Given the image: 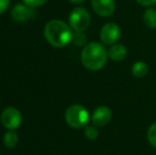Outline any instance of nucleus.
Here are the masks:
<instances>
[{
    "label": "nucleus",
    "mask_w": 156,
    "mask_h": 155,
    "mask_svg": "<svg viewBox=\"0 0 156 155\" xmlns=\"http://www.w3.org/2000/svg\"><path fill=\"white\" fill-rule=\"evenodd\" d=\"M91 5L94 12L101 17H109L116 9L114 0H91Z\"/></svg>",
    "instance_id": "8"
},
{
    "label": "nucleus",
    "mask_w": 156,
    "mask_h": 155,
    "mask_svg": "<svg viewBox=\"0 0 156 155\" xmlns=\"http://www.w3.org/2000/svg\"><path fill=\"white\" fill-rule=\"evenodd\" d=\"M35 16H36V11L34 10V8L27 5V4L18 3L12 10L13 19L16 21H19V23L28 21L30 19L35 18Z\"/></svg>",
    "instance_id": "7"
},
{
    "label": "nucleus",
    "mask_w": 156,
    "mask_h": 155,
    "mask_svg": "<svg viewBox=\"0 0 156 155\" xmlns=\"http://www.w3.org/2000/svg\"><path fill=\"white\" fill-rule=\"evenodd\" d=\"M127 50L121 44H114L108 50V56L115 62H120L123 61L126 58Z\"/></svg>",
    "instance_id": "10"
},
{
    "label": "nucleus",
    "mask_w": 156,
    "mask_h": 155,
    "mask_svg": "<svg viewBox=\"0 0 156 155\" xmlns=\"http://www.w3.org/2000/svg\"><path fill=\"white\" fill-rule=\"evenodd\" d=\"M44 34L47 41L55 48H63L72 41V31L64 21L50 20L45 26Z\"/></svg>",
    "instance_id": "1"
},
{
    "label": "nucleus",
    "mask_w": 156,
    "mask_h": 155,
    "mask_svg": "<svg viewBox=\"0 0 156 155\" xmlns=\"http://www.w3.org/2000/svg\"><path fill=\"white\" fill-rule=\"evenodd\" d=\"M72 43L76 46H83L86 43V35L83 32H76L72 35Z\"/></svg>",
    "instance_id": "14"
},
{
    "label": "nucleus",
    "mask_w": 156,
    "mask_h": 155,
    "mask_svg": "<svg viewBox=\"0 0 156 155\" xmlns=\"http://www.w3.org/2000/svg\"><path fill=\"white\" fill-rule=\"evenodd\" d=\"M71 3H74V4H80V3H83L85 0H69Z\"/></svg>",
    "instance_id": "20"
},
{
    "label": "nucleus",
    "mask_w": 156,
    "mask_h": 155,
    "mask_svg": "<svg viewBox=\"0 0 156 155\" xmlns=\"http://www.w3.org/2000/svg\"><path fill=\"white\" fill-rule=\"evenodd\" d=\"M112 111L107 106H99L94 111L91 121L96 126H104L111 121Z\"/></svg>",
    "instance_id": "9"
},
{
    "label": "nucleus",
    "mask_w": 156,
    "mask_h": 155,
    "mask_svg": "<svg viewBox=\"0 0 156 155\" xmlns=\"http://www.w3.org/2000/svg\"><path fill=\"white\" fill-rule=\"evenodd\" d=\"M69 25L76 32H84L90 25V15L83 8L74 9L69 15Z\"/></svg>",
    "instance_id": "4"
},
{
    "label": "nucleus",
    "mask_w": 156,
    "mask_h": 155,
    "mask_svg": "<svg viewBox=\"0 0 156 155\" xmlns=\"http://www.w3.org/2000/svg\"><path fill=\"white\" fill-rule=\"evenodd\" d=\"M21 114L15 107H6L1 114V122L9 130H16L21 124Z\"/></svg>",
    "instance_id": "5"
},
{
    "label": "nucleus",
    "mask_w": 156,
    "mask_h": 155,
    "mask_svg": "<svg viewBox=\"0 0 156 155\" xmlns=\"http://www.w3.org/2000/svg\"><path fill=\"white\" fill-rule=\"evenodd\" d=\"M132 73L134 77L136 78H144L148 73V66L144 62L142 61H138L135 62L134 65L132 66Z\"/></svg>",
    "instance_id": "11"
},
{
    "label": "nucleus",
    "mask_w": 156,
    "mask_h": 155,
    "mask_svg": "<svg viewBox=\"0 0 156 155\" xmlns=\"http://www.w3.org/2000/svg\"><path fill=\"white\" fill-rule=\"evenodd\" d=\"M23 3L27 4V5L32 6V8H36V6L43 5L48 0H23Z\"/></svg>",
    "instance_id": "17"
},
{
    "label": "nucleus",
    "mask_w": 156,
    "mask_h": 155,
    "mask_svg": "<svg viewBox=\"0 0 156 155\" xmlns=\"http://www.w3.org/2000/svg\"><path fill=\"white\" fill-rule=\"evenodd\" d=\"M144 23L150 29H156V10L148 9L144 13Z\"/></svg>",
    "instance_id": "12"
},
{
    "label": "nucleus",
    "mask_w": 156,
    "mask_h": 155,
    "mask_svg": "<svg viewBox=\"0 0 156 155\" xmlns=\"http://www.w3.org/2000/svg\"><path fill=\"white\" fill-rule=\"evenodd\" d=\"M84 135L89 140H94L99 136V132L94 126H86L84 130Z\"/></svg>",
    "instance_id": "16"
},
{
    "label": "nucleus",
    "mask_w": 156,
    "mask_h": 155,
    "mask_svg": "<svg viewBox=\"0 0 156 155\" xmlns=\"http://www.w3.org/2000/svg\"><path fill=\"white\" fill-rule=\"evenodd\" d=\"M121 31L117 23H108L104 25L101 29L100 38L103 44L105 45H114L119 39Z\"/></svg>",
    "instance_id": "6"
},
{
    "label": "nucleus",
    "mask_w": 156,
    "mask_h": 155,
    "mask_svg": "<svg viewBox=\"0 0 156 155\" xmlns=\"http://www.w3.org/2000/svg\"><path fill=\"white\" fill-rule=\"evenodd\" d=\"M18 143V135L14 130H9L3 135V143L6 148H14Z\"/></svg>",
    "instance_id": "13"
},
{
    "label": "nucleus",
    "mask_w": 156,
    "mask_h": 155,
    "mask_svg": "<svg viewBox=\"0 0 156 155\" xmlns=\"http://www.w3.org/2000/svg\"><path fill=\"white\" fill-rule=\"evenodd\" d=\"M10 5V0H0V14L4 13Z\"/></svg>",
    "instance_id": "18"
},
{
    "label": "nucleus",
    "mask_w": 156,
    "mask_h": 155,
    "mask_svg": "<svg viewBox=\"0 0 156 155\" xmlns=\"http://www.w3.org/2000/svg\"><path fill=\"white\" fill-rule=\"evenodd\" d=\"M107 56L108 52L104 46L99 43H90L83 49L81 53V61L87 69L97 71L106 64Z\"/></svg>",
    "instance_id": "2"
},
{
    "label": "nucleus",
    "mask_w": 156,
    "mask_h": 155,
    "mask_svg": "<svg viewBox=\"0 0 156 155\" xmlns=\"http://www.w3.org/2000/svg\"><path fill=\"white\" fill-rule=\"evenodd\" d=\"M65 120L68 125L73 129L84 128L89 120L88 111L80 104H73L66 110Z\"/></svg>",
    "instance_id": "3"
},
{
    "label": "nucleus",
    "mask_w": 156,
    "mask_h": 155,
    "mask_svg": "<svg viewBox=\"0 0 156 155\" xmlns=\"http://www.w3.org/2000/svg\"><path fill=\"white\" fill-rule=\"evenodd\" d=\"M136 1L144 6H152L156 3V0H136Z\"/></svg>",
    "instance_id": "19"
},
{
    "label": "nucleus",
    "mask_w": 156,
    "mask_h": 155,
    "mask_svg": "<svg viewBox=\"0 0 156 155\" xmlns=\"http://www.w3.org/2000/svg\"><path fill=\"white\" fill-rule=\"evenodd\" d=\"M148 140L152 147L156 148V122L152 124L148 130Z\"/></svg>",
    "instance_id": "15"
}]
</instances>
